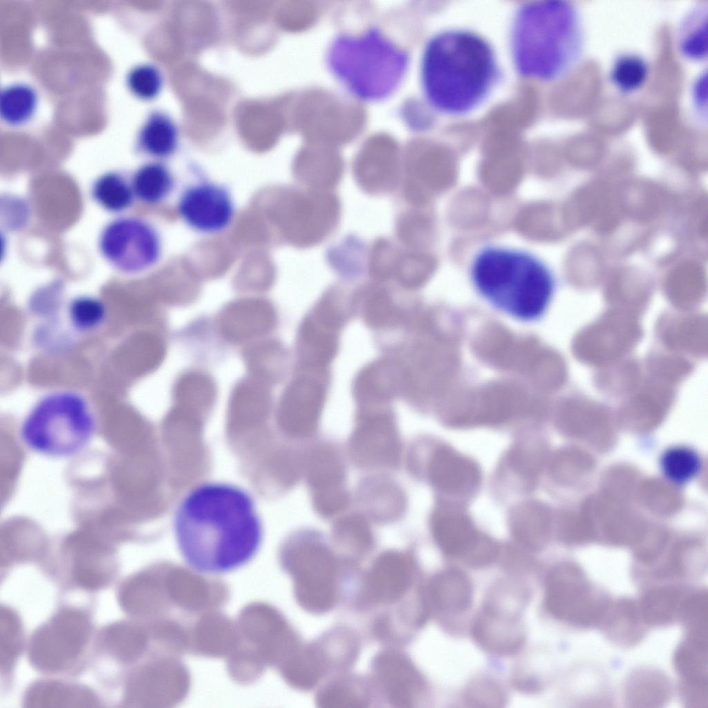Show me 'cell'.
<instances>
[{"instance_id": "8", "label": "cell", "mask_w": 708, "mask_h": 708, "mask_svg": "<svg viewBox=\"0 0 708 708\" xmlns=\"http://www.w3.org/2000/svg\"><path fill=\"white\" fill-rule=\"evenodd\" d=\"M102 257L126 274H137L158 264L162 254L161 236L146 219L120 216L110 221L98 239Z\"/></svg>"}, {"instance_id": "41", "label": "cell", "mask_w": 708, "mask_h": 708, "mask_svg": "<svg viewBox=\"0 0 708 708\" xmlns=\"http://www.w3.org/2000/svg\"><path fill=\"white\" fill-rule=\"evenodd\" d=\"M399 251L383 237L377 239L369 252V272L375 280L384 281L393 278Z\"/></svg>"}, {"instance_id": "18", "label": "cell", "mask_w": 708, "mask_h": 708, "mask_svg": "<svg viewBox=\"0 0 708 708\" xmlns=\"http://www.w3.org/2000/svg\"><path fill=\"white\" fill-rule=\"evenodd\" d=\"M427 478L436 490L452 495H469L477 490L481 472L472 458L453 448H435L426 465Z\"/></svg>"}, {"instance_id": "17", "label": "cell", "mask_w": 708, "mask_h": 708, "mask_svg": "<svg viewBox=\"0 0 708 708\" xmlns=\"http://www.w3.org/2000/svg\"><path fill=\"white\" fill-rule=\"evenodd\" d=\"M273 306L263 300H243L224 307L217 326L221 336L232 344H242L264 336L276 326Z\"/></svg>"}, {"instance_id": "9", "label": "cell", "mask_w": 708, "mask_h": 708, "mask_svg": "<svg viewBox=\"0 0 708 708\" xmlns=\"http://www.w3.org/2000/svg\"><path fill=\"white\" fill-rule=\"evenodd\" d=\"M351 463L361 470H395L402 443L395 418L386 410H361L346 445Z\"/></svg>"}, {"instance_id": "11", "label": "cell", "mask_w": 708, "mask_h": 708, "mask_svg": "<svg viewBox=\"0 0 708 708\" xmlns=\"http://www.w3.org/2000/svg\"><path fill=\"white\" fill-rule=\"evenodd\" d=\"M176 209L186 226L204 235L224 232L232 225L236 214L230 189L206 178L192 182L181 190Z\"/></svg>"}, {"instance_id": "44", "label": "cell", "mask_w": 708, "mask_h": 708, "mask_svg": "<svg viewBox=\"0 0 708 708\" xmlns=\"http://www.w3.org/2000/svg\"><path fill=\"white\" fill-rule=\"evenodd\" d=\"M19 628L15 615L6 610L1 613V655L6 667L11 664L18 651Z\"/></svg>"}, {"instance_id": "24", "label": "cell", "mask_w": 708, "mask_h": 708, "mask_svg": "<svg viewBox=\"0 0 708 708\" xmlns=\"http://www.w3.org/2000/svg\"><path fill=\"white\" fill-rule=\"evenodd\" d=\"M360 189L372 196L388 194L397 187L400 171L391 153L369 152L355 163L353 171Z\"/></svg>"}, {"instance_id": "27", "label": "cell", "mask_w": 708, "mask_h": 708, "mask_svg": "<svg viewBox=\"0 0 708 708\" xmlns=\"http://www.w3.org/2000/svg\"><path fill=\"white\" fill-rule=\"evenodd\" d=\"M651 73V64L644 55L625 51L617 55L611 61L608 79L617 93L623 96H631L645 88Z\"/></svg>"}, {"instance_id": "38", "label": "cell", "mask_w": 708, "mask_h": 708, "mask_svg": "<svg viewBox=\"0 0 708 708\" xmlns=\"http://www.w3.org/2000/svg\"><path fill=\"white\" fill-rule=\"evenodd\" d=\"M162 78L158 68L148 63L131 68L126 77L129 91L136 97L147 100L156 97L162 86Z\"/></svg>"}, {"instance_id": "20", "label": "cell", "mask_w": 708, "mask_h": 708, "mask_svg": "<svg viewBox=\"0 0 708 708\" xmlns=\"http://www.w3.org/2000/svg\"><path fill=\"white\" fill-rule=\"evenodd\" d=\"M375 680L387 702L395 707H409L421 691V680L409 660L401 653L387 650L374 659Z\"/></svg>"}, {"instance_id": "19", "label": "cell", "mask_w": 708, "mask_h": 708, "mask_svg": "<svg viewBox=\"0 0 708 708\" xmlns=\"http://www.w3.org/2000/svg\"><path fill=\"white\" fill-rule=\"evenodd\" d=\"M385 472L365 476L357 485L358 509L373 523L388 524L401 519L407 508V497L397 481Z\"/></svg>"}, {"instance_id": "22", "label": "cell", "mask_w": 708, "mask_h": 708, "mask_svg": "<svg viewBox=\"0 0 708 708\" xmlns=\"http://www.w3.org/2000/svg\"><path fill=\"white\" fill-rule=\"evenodd\" d=\"M675 48L682 59L703 64L708 58V1L692 5L680 18L675 31Z\"/></svg>"}, {"instance_id": "13", "label": "cell", "mask_w": 708, "mask_h": 708, "mask_svg": "<svg viewBox=\"0 0 708 708\" xmlns=\"http://www.w3.org/2000/svg\"><path fill=\"white\" fill-rule=\"evenodd\" d=\"M344 313L332 295H326L303 321L299 331L301 369L325 372L334 358Z\"/></svg>"}, {"instance_id": "16", "label": "cell", "mask_w": 708, "mask_h": 708, "mask_svg": "<svg viewBox=\"0 0 708 708\" xmlns=\"http://www.w3.org/2000/svg\"><path fill=\"white\" fill-rule=\"evenodd\" d=\"M431 533L438 545L449 554L483 555L490 538L480 532L461 508L440 505L431 512Z\"/></svg>"}, {"instance_id": "4", "label": "cell", "mask_w": 708, "mask_h": 708, "mask_svg": "<svg viewBox=\"0 0 708 708\" xmlns=\"http://www.w3.org/2000/svg\"><path fill=\"white\" fill-rule=\"evenodd\" d=\"M470 279L478 294L500 312L516 319H539L555 290L547 264L520 248L487 245L474 255Z\"/></svg>"}, {"instance_id": "26", "label": "cell", "mask_w": 708, "mask_h": 708, "mask_svg": "<svg viewBox=\"0 0 708 708\" xmlns=\"http://www.w3.org/2000/svg\"><path fill=\"white\" fill-rule=\"evenodd\" d=\"M135 198L147 205L165 201L176 186V178L164 162L152 160L138 167L130 179Z\"/></svg>"}, {"instance_id": "33", "label": "cell", "mask_w": 708, "mask_h": 708, "mask_svg": "<svg viewBox=\"0 0 708 708\" xmlns=\"http://www.w3.org/2000/svg\"><path fill=\"white\" fill-rule=\"evenodd\" d=\"M37 102V92L32 86L22 83L10 84L1 91L0 115L8 124L21 125L33 116Z\"/></svg>"}, {"instance_id": "14", "label": "cell", "mask_w": 708, "mask_h": 708, "mask_svg": "<svg viewBox=\"0 0 708 708\" xmlns=\"http://www.w3.org/2000/svg\"><path fill=\"white\" fill-rule=\"evenodd\" d=\"M300 371L281 395L279 414L286 429L308 439L316 434L324 406L325 373Z\"/></svg>"}, {"instance_id": "37", "label": "cell", "mask_w": 708, "mask_h": 708, "mask_svg": "<svg viewBox=\"0 0 708 708\" xmlns=\"http://www.w3.org/2000/svg\"><path fill=\"white\" fill-rule=\"evenodd\" d=\"M106 308L100 299L82 295L71 301L68 317L71 325L81 333L93 332L104 322Z\"/></svg>"}, {"instance_id": "6", "label": "cell", "mask_w": 708, "mask_h": 708, "mask_svg": "<svg viewBox=\"0 0 708 708\" xmlns=\"http://www.w3.org/2000/svg\"><path fill=\"white\" fill-rule=\"evenodd\" d=\"M96 429L91 403L81 392L57 389L39 398L24 418L19 434L31 450L65 458L82 451Z\"/></svg>"}, {"instance_id": "21", "label": "cell", "mask_w": 708, "mask_h": 708, "mask_svg": "<svg viewBox=\"0 0 708 708\" xmlns=\"http://www.w3.org/2000/svg\"><path fill=\"white\" fill-rule=\"evenodd\" d=\"M403 378L400 362L387 359L374 361L356 377L355 397L360 404H384L401 392Z\"/></svg>"}, {"instance_id": "31", "label": "cell", "mask_w": 708, "mask_h": 708, "mask_svg": "<svg viewBox=\"0 0 708 708\" xmlns=\"http://www.w3.org/2000/svg\"><path fill=\"white\" fill-rule=\"evenodd\" d=\"M91 195L100 207L115 214L131 207L136 198L130 180L113 171L105 172L94 180Z\"/></svg>"}, {"instance_id": "28", "label": "cell", "mask_w": 708, "mask_h": 708, "mask_svg": "<svg viewBox=\"0 0 708 708\" xmlns=\"http://www.w3.org/2000/svg\"><path fill=\"white\" fill-rule=\"evenodd\" d=\"M243 359L251 376L268 384L279 381L283 375L286 353L276 340L264 339L250 344L243 351Z\"/></svg>"}, {"instance_id": "36", "label": "cell", "mask_w": 708, "mask_h": 708, "mask_svg": "<svg viewBox=\"0 0 708 708\" xmlns=\"http://www.w3.org/2000/svg\"><path fill=\"white\" fill-rule=\"evenodd\" d=\"M660 463L665 476L676 483L690 481L696 476L701 467V460L696 451L680 446L666 450L661 457Z\"/></svg>"}, {"instance_id": "7", "label": "cell", "mask_w": 708, "mask_h": 708, "mask_svg": "<svg viewBox=\"0 0 708 708\" xmlns=\"http://www.w3.org/2000/svg\"><path fill=\"white\" fill-rule=\"evenodd\" d=\"M339 560L326 536L307 528L299 534L291 571L301 606L313 613L330 610L337 599Z\"/></svg>"}, {"instance_id": "25", "label": "cell", "mask_w": 708, "mask_h": 708, "mask_svg": "<svg viewBox=\"0 0 708 708\" xmlns=\"http://www.w3.org/2000/svg\"><path fill=\"white\" fill-rule=\"evenodd\" d=\"M136 144L140 152L154 160H166L171 157L178 148V127L167 113L153 111L142 124Z\"/></svg>"}, {"instance_id": "34", "label": "cell", "mask_w": 708, "mask_h": 708, "mask_svg": "<svg viewBox=\"0 0 708 708\" xmlns=\"http://www.w3.org/2000/svg\"><path fill=\"white\" fill-rule=\"evenodd\" d=\"M363 317L366 323L375 328L393 327L401 323V309L389 292L380 287H371L364 295Z\"/></svg>"}, {"instance_id": "35", "label": "cell", "mask_w": 708, "mask_h": 708, "mask_svg": "<svg viewBox=\"0 0 708 708\" xmlns=\"http://www.w3.org/2000/svg\"><path fill=\"white\" fill-rule=\"evenodd\" d=\"M324 707H360L368 702V691L358 680L343 678L324 687L318 696Z\"/></svg>"}, {"instance_id": "40", "label": "cell", "mask_w": 708, "mask_h": 708, "mask_svg": "<svg viewBox=\"0 0 708 708\" xmlns=\"http://www.w3.org/2000/svg\"><path fill=\"white\" fill-rule=\"evenodd\" d=\"M507 462L512 469L528 485L534 483L541 464L539 449L537 442H519L507 456Z\"/></svg>"}, {"instance_id": "39", "label": "cell", "mask_w": 708, "mask_h": 708, "mask_svg": "<svg viewBox=\"0 0 708 708\" xmlns=\"http://www.w3.org/2000/svg\"><path fill=\"white\" fill-rule=\"evenodd\" d=\"M707 69L699 71L692 78L687 91L689 117L696 127L707 129L708 123Z\"/></svg>"}, {"instance_id": "5", "label": "cell", "mask_w": 708, "mask_h": 708, "mask_svg": "<svg viewBox=\"0 0 708 708\" xmlns=\"http://www.w3.org/2000/svg\"><path fill=\"white\" fill-rule=\"evenodd\" d=\"M411 62L408 50L378 26L359 33L342 32L329 42L325 62L329 72L355 98L376 102L402 84Z\"/></svg>"}, {"instance_id": "2", "label": "cell", "mask_w": 708, "mask_h": 708, "mask_svg": "<svg viewBox=\"0 0 708 708\" xmlns=\"http://www.w3.org/2000/svg\"><path fill=\"white\" fill-rule=\"evenodd\" d=\"M501 72L495 50L483 35L465 28H445L424 45L420 61L422 93L439 114L465 115L488 99Z\"/></svg>"}, {"instance_id": "3", "label": "cell", "mask_w": 708, "mask_h": 708, "mask_svg": "<svg viewBox=\"0 0 708 708\" xmlns=\"http://www.w3.org/2000/svg\"><path fill=\"white\" fill-rule=\"evenodd\" d=\"M508 41L512 63L520 77L558 82L574 73L584 59V17L570 1L523 2L514 12Z\"/></svg>"}, {"instance_id": "29", "label": "cell", "mask_w": 708, "mask_h": 708, "mask_svg": "<svg viewBox=\"0 0 708 708\" xmlns=\"http://www.w3.org/2000/svg\"><path fill=\"white\" fill-rule=\"evenodd\" d=\"M172 393L176 406L192 412L209 408L216 400L217 389L207 374L192 371L176 380Z\"/></svg>"}, {"instance_id": "32", "label": "cell", "mask_w": 708, "mask_h": 708, "mask_svg": "<svg viewBox=\"0 0 708 708\" xmlns=\"http://www.w3.org/2000/svg\"><path fill=\"white\" fill-rule=\"evenodd\" d=\"M512 536L521 545L537 548L541 543L546 529V515L537 501H528L515 507L510 516Z\"/></svg>"}, {"instance_id": "12", "label": "cell", "mask_w": 708, "mask_h": 708, "mask_svg": "<svg viewBox=\"0 0 708 708\" xmlns=\"http://www.w3.org/2000/svg\"><path fill=\"white\" fill-rule=\"evenodd\" d=\"M88 633V621L82 613L60 612L32 637L31 660L39 667L46 669L67 667L78 657Z\"/></svg>"}, {"instance_id": "43", "label": "cell", "mask_w": 708, "mask_h": 708, "mask_svg": "<svg viewBox=\"0 0 708 708\" xmlns=\"http://www.w3.org/2000/svg\"><path fill=\"white\" fill-rule=\"evenodd\" d=\"M86 693L77 691L62 685L44 684L36 687L31 691L29 702L37 704L59 703V702H85L92 701Z\"/></svg>"}, {"instance_id": "42", "label": "cell", "mask_w": 708, "mask_h": 708, "mask_svg": "<svg viewBox=\"0 0 708 708\" xmlns=\"http://www.w3.org/2000/svg\"><path fill=\"white\" fill-rule=\"evenodd\" d=\"M106 640L109 649L123 660L132 659L139 652L141 637L139 633L127 626H115L106 631Z\"/></svg>"}, {"instance_id": "10", "label": "cell", "mask_w": 708, "mask_h": 708, "mask_svg": "<svg viewBox=\"0 0 708 708\" xmlns=\"http://www.w3.org/2000/svg\"><path fill=\"white\" fill-rule=\"evenodd\" d=\"M304 474L312 507L319 517L335 519L346 510L351 501L346 467L335 444L320 442L307 447Z\"/></svg>"}, {"instance_id": "1", "label": "cell", "mask_w": 708, "mask_h": 708, "mask_svg": "<svg viewBox=\"0 0 708 708\" xmlns=\"http://www.w3.org/2000/svg\"><path fill=\"white\" fill-rule=\"evenodd\" d=\"M177 546L194 570L221 574L248 563L257 553L263 527L255 503L245 490L206 483L189 491L174 518Z\"/></svg>"}, {"instance_id": "15", "label": "cell", "mask_w": 708, "mask_h": 708, "mask_svg": "<svg viewBox=\"0 0 708 708\" xmlns=\"http://www.w3.org/2000/svg\"><path fill=\"white\" fill-rule=\"evenodd\" d=\"M413 570L411 555L391 549L373 561L364 584L363 599L373 605H391L400 600L409 588Z\"/></svg>"}, {"instance_id": "23", "label": "cell", "mask_w": 708, "mask_h": 708, "mask_svg": "<svg viewBox=\"0 0 708 708\" xmlns=\"http://www.w3.org/2000/svg\"><path fill=\"white\" fill-rule=\"evenodd\" d=\"M331 540L355 562L369 555L375 545V535L370 521L360 511L343 513L334 519L330 528Z\"/></svg>"}, {"instance_id": "30", "label": "cell", "mask_w": 708, "mask_h": 708, "mask_svg": "<svg viewBox=\"0 0 708 708\" xmlns=\"http://www.w3.org/2000/svg\"><path fill=\"white\" fill-rule=\"evenodd\" d=\"M332 664L334 662L329 650L324 642L320 641L297 652L288 669V676L297 687L310 689Z\"/></svg>"}]
</instances>
